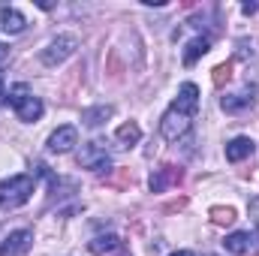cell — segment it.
I'll return each instance as SVG.
<instances>
[{"mask_svg":"<svg viewBox=\"0 0 259 256\" xmlns=\"http://www.w3.org/2000/svg\"><path fill=\"white\" fill-rule=\"evenodd\" d=\"M196 109H199V88H196L193 81H187V84H181V91H178V100L166 109V115L160 118V133H163V139L166 142H178L181 136H187L190 133V118L196 115Z\"/></svg>","mask_w":259,"mask_h":256,"instance_id":"obj_1","label":"cell"},{"mask_svg":"<svg viewBox=\"0 0 259 256\" xmlns=\"http://www.w3.org/2000/svg\"><path fill=\"white\" fill-rule=\"evenodd\" d=\"M208 49H211V39L208 36H196L187 42V52H184V66H193L202 55H208Z\"/></svg>","mask_w":259,"mask_h":256,"instance_id":"obj_14","label":"cell"},{"mask_svg":"<svg viewBox=\"0 0 259 256\" xmlns=\"http://www.w3.org/2000/svg\"><path fill=\"white\" fill-rule=\"evenodd\" d=\"M33 247V232L30 229H15L0 241V256H24Z\"/></svg>","mask_w":259,"mask_h":256,"instance_id":"obj_7","label":"cell"},{"mask_svg":"<svg viewBox=\"0 0 259 256\" xmlns=\"http://www.w3.org/2000/svg\"><path fill=\"white\" fill-rule=\"evenodd\" d=\"M6 97V88H3V72H0V100Z\"/></svg>","mask_w":259,"mask_h":256,"instance_id":"obj_21","label":"cell"},{"mask_svg":"<svg viewBox=\"0 0 259 256\" xmlns=\"http://www.w3.org/2000/svg\"><path fill=\"white\" fill-rule=\"evenodd\" d=\"M9 106L15 109V115L24 124H33L42 118V100L27 88V84H12L9 88Z\"/></svg>","mask_w":259,"mask_h":256,"instance_id":"obj_3","label":"cell"},{"mask_svg":"<svg viewBox=\"0 0 259 256\" xmlns=\"http://www.w3.org/2000/svg\"><path fill=\"white\" fill-rule=\"evenodd\" d=\"M205 256H214V253H205Z\"/></svg>","mask_w":259,"mask_h":256,"instance_id":"obj_23","label":"cell"},{"mask_svg":"<svg viewBox=\"0 0 259 256\" xmlns=\"http://www.w3.org/2000/svg\"><path fill=\"white\" fill-rule=\"evenodd\" d=\"M223 247L229 250V253L235 256H244V253H256L259 250V229L256 232H232V235H226L223 238Z\"/></svg>","mask_w":259,"mask_h":256,"instance_id":"obj_8","label":"cell"},{"mask_svg":"<svg viewBox=\"0 0 259 256\" xmlns=\"http://www.w3.org/2000/svg\"><path fill=\"white\" fill-rule=\"evenodd\" d=\"M36 190V178L33 175H12L6 181H0V208H21Z\"/></svg>","mask_w":259,"mask_h":256,"instance_id":"obj_2","label":"cell"},{"mask_svg":"<svg viewBox=\"0 0 259 256\" xmlns=\"http://www.w3.org/2000/svg\"><path fill=\"white\" fill-rule=\"evenodd\" d=\"M0 24H3V30L6 33H21L24 27H27V21H24V15L15 9V6H0Z\"/></svg>","mask_w":259,"mask_h":256,"instance_id":"obj_11","label":"cell"},{"mask_svg":"<svg viewBox=\"0 0 259 256\" xmlns=\"http://www.w3.org/2000/svg\"><path fill=\"white\" fill-rule=\"evenodd\" d=\"M112 115H115L112 106H94V109H84V112H81V121H84L88 127H100V124L109 121Z\"/></svg>","mask_w":259,"mask_h":256,"instance_id":"obj_15","label":"cell"},{"mask_svg":"<svg viewBox=\"0 0 259 256\" xmlns=\"http://www.w3.org/2000/svg\"><path fill=\"white\" fill-rule=\"evenodd\" d=\"M139 139H142V127H139L136 121L121 124V127H118V133H115L118 148H133V145H139Z\"/></svg>","mask_w":259,"mask_h":256,"instance_id":"obj_13","label":"cell"},{"mask_svg":"<svg viewBox=\"0 0 259 256\" xmlns=\"http://www.w3.org/2000/svg\"><path fill=\"white\" fill-rule=\"evenodd\" d=\"M211 78H214V84H217V88H223V84H226V81L232 78V64H220V66H214V75H211Z\"/></svg>","mask_w":259,"mask_h":256,"instance_id":"obj_18","label":"cell"},{"mask_svg":"<svg viewBox=\"0 0 259 256\" xmlns=\"http://www.w3.org/2000/svg\"><path fill=\"white\" fill-rule=\"evenodd\" d=\"M232 220H235V208H223V205L211 208V223H217V226H229Z\"/></svg>","mask_w":259,"mask_h":256,"instance_id":"obj_17","label":"cell"},{"mask_svg":"<svg viewBox=\"0 0 259 256\" xmlns=\"http://www.w3.org/2000/svg\"><path fill=\"white\" fill-rule=\"evenodd\" d=\"M253 139H247V136H238V139H232L229 145H226V160L229 163H241L244 157H250L253 154Z\"/></svg>","mask_w":259,"mask_h":256,"instance_id":"obj_12","label":"cell"},{"mask_svg":"<svg viewBox=\"0 0 259 256\" xmlns=\"http://www.w3.org/2000/svg\"><path fill=\"white\" fill-rule=\"evenodd\" d=\"M75 49H78V39H75L72 33H61V36H55V39L42 49L39 61H42V66H58V64H64L66 58H72Z\"/></svg>","mask_w":259,"mask_h":256,"instance_id":"obj_4","label":"cell"},{"mask_svg":"<svg viewBox=\"0 0 259 256\" xmlns=\"http://www.w3.org/2000/svg\"><path fill=\"white\" fill-rule=\"evenodd\" d=\"M169 256H193L190 250H175V253H169Z\"/></svg>","mask_w":259,"mask_h":256,"instance_id":"obj_22","label":"cell"},{"mask_svg":"<svg viewBox=\"0 0 259 256\" xmlns=\"http://www.w3.org/2000/svg\"><path fill=\"white\" fill-rule=\"evenodd\" d=\"M241 12H244V15H253V12H259V3H244Z\"/></svg>","mask_w":259,"mask_h":256,"instance_id":"obj_19","label":"cell"},{"mask_svg":"<svg viewBox=\"0 0 259 256\" xmlns=\"http://www.w3.org/2000/svg\"><path fill=\"white\" fill-rule=\"evenodd\" d=\"M250 214L256 217V223H259V196H256V199H253V202H250Z\"/></svg>","mask_w":259,"mask_h":256,"instance_id":"obj_20","label":"cell"},{"mask_svg":"<svg viewBox=\"0 0 259 256\" xmlns=\"http://www.w3.org/2000/svg\"><path fill=\"white\" fill-rule=\"evenodd\" d=\"M256 94H259V88L247 81L241 91H235V94H226V97L220 100V109H223L226 115H241V112L253 109V103H256Z\"/></svg>","mask_w":259,"mask_h":256,"instance_id":"obj_6","label":"cell"},{"mask_svg":"<svg viewBox=\"0 0 259 256\" xmlns=\"http://www.w3.org/2000/svg\"><path fill=\"white\" fill-rule=\"evenodd\" d=\"M118 247V235L115 232H106V235H97V238H91L88 241V250L91 253H109V250H115Z\"/></svg>","mask_w":259,"mask_h":256,"instance_id":"obj_16","label":"cell"},{"mask_svg":"<svg viewBox=\"0 0 259 256\" xmlns=\"http://www.w3.org/2000/svg\"><path fill=\"white\" fill-rule=\"evenodd\" d=\"M178 181H181V169L178 166H160V169H154L148 187H151V193H163V190H169L172 184H178Z\"/></svg>","mask_w":259,"mask_h":256,"instance_id":"obj_10","label":"cell"},{"mask_svg":"<svg viewBox=\"0 0 259 256\" xmlns=\"http://www.w3.org/2000/svg\"><path fill=\"white\" fill-rule=\"evenodd\" d=\"M78 166L81 169H91V172H103V169H109L112 166V157H109V151H106V145L103 142H84L81 148H78Z\"/></svg>","mask_w":259,"mask_h":256,"instance_id":"obj_5","label":"cell"},{"mask_svg":"<svg viewBox=\"0 0 259 256\" xmlns=\"http://www.w3.org/2000/svg\"><path fill=\"white\" fill-rule=\"evenodd\" d=\"M72 145H78V130L75 127H58L52 136H49V151L52 154H66Z\"/></svg>","mask_w":259,"mask_h":256,"instance_id":"obj_9","label":"cell"}]
</instances>
